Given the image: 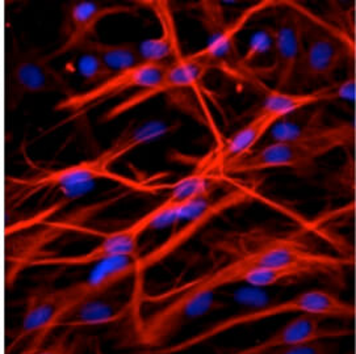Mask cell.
I'll list each match as a JSON object with an SVG mask.
<instances>
[{
    "mask_svg": "<svg viewBox=\"0 0 356 354\" xmlns=\"http://www.w3.org/2000/svg\"><path fill=\"white\" fill-rule=\"evenodd\" d=\"M83 50H88L96 54L113 74L129 70L138 66L140 63H143L138 44L136 42L108 44L95 38L84 45L81 51Z\"/></svg>",
    "mask_w": 356,
    "mask_h": 354,
    "instance_id": "obj_18",
    "label": "cell"
},
{
    "mask_svg": "<svg viewBox=\"0 0 356 354\" xmlns=\"http://www.w3.org/2000/svg\"><path fill=\"white\" fill-rule=\"evenodd\" d=\"M140 7L131 4H104L100 1H72L65 10L62 42L48 57L54 60L63 56L79 53L84 45L95 40L99 24L112 16H137Z\"/></svg>",
    "mask_w": 356,
    "mask_h": 354,
    "instance_id": "obj_13",
    "label": "cell"
},
{
    "mask_svg": "<svg viewBox=\"0 0 356 354\" xmlns=\"http://www.w3.org/2000/svg\"><path fill=\"white\" fill-rule=\"evenodd\" d=\"M94 354H106L99 344H94Z\"/></svg>",
    "mask_w": 356,
    "mask_h": 354,
    "instance_id": "obj_23",
    "label": "cell"
},
{
    "mask_svg": "<svg viewBox=\"0 0 356 354\" xmlns=\"http://www.w3.org/2000/svg\"><path fill=\"white\" fill-rule=\"evenodd\" d=\"M273 130V142L225 165L221 174L249 175L270 169H292L309 175L322 156L355 143L353 124H326L321 110L307 121L283 119Z\"/></svg>",
    "mask_w": 356,
    "mask_h": 354,
    "instance_id": "obj_3",
    "label": "cell"
},
{
    "mask_svg": "<svg viewBox=\"0 0 356 354\" xmlns=\"http://www.w3.org/2000/svg\"><path fill=\"white\" fill-rule=\"evenodd\" d=\"M167 63H140L138 66L113 74L107 81L87 91H76L75 94L60 99L56 106L57 112H66L69 117L66 122L82 117L90 110L95 109L109 100L127 94L137 92L153 87L162 76Z\"/></svg>",
    "mask_w": 356,
    "mask_h": 354,
    "instance_id": "obj_11",
    "label": "cell"
},
{
    "mask_svg": "<svg viewBox=\"0 0 356 354\" xmlns=\"http://www.w3.org/2000/svg\"><path fill=\"white\" fill-rule=\"evenodd\" d=\"M209 70H212V66L208 59L204 57L202 50L187 56L181 54L178 58L167 63L161 79L153 87L131 94L128 99L106 112L100 121L104 124L111 122L159 94L180 92L195 88Z\"/></svg>",
    "mask_w": 356,
    "mask_h": 354,
    "instance_id": "obj_12",
    "label": "cell"
},
{
    "mask_svg": "<svg viewBox=\"0 0 356 354\" xmlns=\"http://www.w3.org/2000/svg\"><path fill=\"white\" fill-rule=\"evenodd\" d=\"M74 70L76 71V74L87 85H90V88L107 81L108 78L113 75V72L108 69L103 60L88 50L76 53Z\"/></svg>",
    "mask_w": 356,
    "mask_h": 354,
    "instance_id": "obj_20",
    "label": "cell"
},
{
    "mask_svg": "<svg viewBox=\"0 0 356 354\" xmlns=\"http://www.w3.org/2000/svg\"><path fill=\"white\" fill-rule=\"evenodd\" d=\"M255 196V190L250 188L232 189L220 199L213 200L209 203H205L199 212H196L192 219H190L184 226H181L178 231H175L172 235L168 236L165 242H162L159 246L152 249L149 253L138 255L134 259V278L131 281V292H133V301L137 305L141 306L143 292V277L158 265L163 260H166L171 253H174L178 248L187 244L193 236L197 235L204 227H207L211 222H213L217 217L227 212L232 208H237L239 205L252 200Z\"/></svg>",
    "mask_w": 356,
    "mask_h": 354,
    "instance_id": "obj_9",
    "label": "cell"
},
{
    "mask_svg": "<svg viewBox=\"0 0 356 354\" xmlns=\"http://www.w3.org/2000/svg\"><path fill=\"white\" fill-rule=\"evenodd\" d=\"M155 13L161 25V35L138 44L143 62L168 63L181 56L177 24L170 3L167 1H138Z\"/></svg>",
    "mask_w": 356,
    "mask_h": 354,
    "instance_id": "obj_17",
    "label": "cell"
},
{
    "mask_svg": "<svg viewBox=\"0 0 356 354\" xmlns=\"http://www.w3.org/2000/svg\"><path fill=\"white\" fill-rule=\"evenodd\" d=\"M316 315L322 319L332 320H353L355 318L356 307L350 301H346L339 295L330 290L323 289H309L297 293L286 299H282L263 306L252 307L243 311L229 315L226 318L214 321L207 328L196 332L190 337L155 351H143V354H183L196 349L208 342H213L217 337L226 335L232 330L258 324L270 319L280 318L285 315Z\"/></svg>",
    "mask_w": 356,
    "mask_h": 354,
    "instance_id": "obj_5",
    "label": "cell"
},
{
    "mask_svg": "<svg viewBox=\"0 0 356 354\" xmlns=\"http://www.w3.org/2000/svg\"><path fill=\"white\" fill-rule=\"evenodd\" d=\"M13 76L15 90L20 94H58L65 99L76 92L48 54L35 49L19 57Z\"/></svg>",
    "mask_w": 356,
    "mask_h": 354,
    "instance_id": "obj_15",
    "label": "cell"
},
{
    "mask_svg": "<svg viewBox=\"0 0 356 354\" xmlns=\"http://www.w3.org/2000/svg\"><path fill=\"white\" fill-rule=\"evenodd\" d=\"M53 340H49L36 354H82L83 337L72 335L74 330H63Z\"/></svg>",
    "mask_w": 356,
    "mask_h": 354,
    "instance_id": "obj_21",
    "label": "cell"
},
{
    "mask_svg": "<svg viewBox=\"0 0 356 354\" xmlns=\"http://www.w3.org/2000/svg\"><path fill=\"white\" fill-rule=\"evenodd\" d=\"M179 128V124H166L163 121H147L140 125L131 124L95 158L60 168H44L35 165L31 172L23 176H7L6 208L7 210H17L42 192L56 189L65 192L78 190L97 180H112L128 188L145 190L146 188L140 183L115 174L112 167L138 147L162 138L167 134H172Z\"/></svg>",
    "mask_w": 356,
    "mask_h": 354,
    "instance_id": "obj_2",
    "label": "cell"
},
{
    "mask_svg": "<svg viewBox=\"0 0 356 354\" xmlns=\"http://www.w3.org/2000/svg\"><path fill=\"white\" fill-rule=\"evenodd\" d=\"M131 260H106L94 265L90 274L78 283L62 287H40L25 303L20 328L7 346V354H36L51 335L60 330L62 320L86 301L131 281Z\"/></svg>",
    "mask_w": 356,
    "mask_h": 354,
    "instance_id": "obj_4",
    "label": "cell"
},
{
    "mask_svg": "<svg viewBox=\"0 0 356 354\" xmlns=\"http://www.w3.org/2000/svg\"><path fill=\"white\" fill-rule=\"evenodd\" d=\"M273 26H261L250 38L249 47L245 56L241 59V66L243 69H255V65L263 59L270 60V66L273 63ZM268 70V69H267Z\"/></svg>",
    "mask_w": 356,
    "mask_h": 354,
    "instance_id": "obj_19",
    "label": "cell"
},
{
    "mask_svg": "<svg viewBox=\"0 0 356 354\" xmlns=\"http://www.w3.org/2000/svg\"><path fill=\"white\" fill-rule=\"evenodd\" d=\"M121 286L122 285L75 307L62 320L60 330H75L112 324L128 317L136 323L138 320V315L133 303V293L129 292L128 294H124L120 292Z\"/></svg>",
    "mask_w": 356,
    "mask_h": 354,
    "instance_id": "obj_16",
    "label": "cell"
},
{
    "mask_svg": "<svg viewBox=\"0 0 356 354\" xmlns=\"http://www.w3.org/2000/svg\"><path fill=\"white\" fill-rule=\"evenodd\" d=\"M332 96L329 87H321L310 92H280L271 90L266 92L261 108L254 117L237 130L232 137L217 144L216 151L202 167L205 172L221 174L225 165L251 153L263 137L286 117L298 113L309 106L327 103Z\"/></svg>",
    "mask_w": 356,
    "mask_h": 354,
    "instance_id": "obj_7",
    "label": "cell"
},
{
    "mask_svg": "<svg viewBox=\"0 0 356 354\" xmlns=\"http://www.w3.org/2000/svg\"><path fill=\"white\" fill-rule=\"evenodd\" d=\"M326 319L301 314L289 319L284 326L275 330L270 336L249 346L232 351L225 354H259L282 346L316 340H338L351 336L354 330L342 326H327Z\"/></svg>",
    "mask_w": 356,
    "mask_h": 354,
    "instance_id": "obj_14",
    "label": "cell"
},
{
    "mask_svg": "<svg viewBox=\"0 0 356 354\" xmlns=\"http://www.w3.org/2000/svg\"><path fill=\"white\" fill-rule=\"evenodd\" d=\"M353 264L354 258L316 251L300 239H273L241 252L213 271L161 293L143 294L141 303L162 305L168 301H192L238 283L271 286L305 277H334Z\"/></svg>",
    "mask_w": 356,
    "mask_h": 354,
    "instance_id": "obj_1",
    "label": "cell"
},
{
    "mask_svg": "<svg viewBox=\"0 0 356 354\" xmlns=\"http://www.w3.org/2000/svg\"><path fill=\"white\" fill-rule=\"evenodd\" d=\"M200 201L192 196L187 190L174 185L166 200L158 203L152 210L145 212L131 224L112 231L103 236V239L90 251L78 255H62V256H37L28 260L19 267L15 278L25 269L31 268H78V267H94L106 260L119 258H136L138 256L140 240L147 231L166 221L170 217H177L191 208L196 206Z\"/></svg>",
    "mask_w": 356,
    "mask_h": 354,
    "instance_id": "obj_6",
    "label": "cell"
},
{
    "mask_svg": "<svg viewBox=\"0 0 356 354\" xmlns=\"http://www.w3.org/2000/svg\"><path fill=\"white\" fill-rule=\"evenodd\" d=\"M276 10V22L273 26V63L264 74L273 76V90L280 92H297L304 49L301 10L296 3L288 1H279Z\"/></svg>",
    "mask_w": 356,
    "mask_h": 354,
    "instance_id": "obj_10",
    "label": "cell"
},
{
    "mask_svg": "<svg viewBox=\"0 0 356 354\" xmlns=\"http://www.w3.org/2000/svg\"><path fill=\"white\" fill-rule=\"evenodd\" d=\"M302 17L304 49L297 92L321 88L334 83L344 63L354 59V40L342 28L300 7Z\"/></svg>",
    "mask_w": 356,
    "mask_h": 354,
    "instance_id": "obj_8",
    "label": "cell"
},
{
    "mask_svg": "<svg viewBox=\"0 0 356 354\" xmlns=\"http://www.w3.org/2000/svg\"><path fill=\"white\" fill-rule=\"evenodd\" d=\"M335 340H316L266 351L259 354H337Z\"/></svg>",
    "mask_w": 356,
    "mask_h": 354,
    "instance_id": "obj_22",
    "label": "cell"
}]
</instances>
